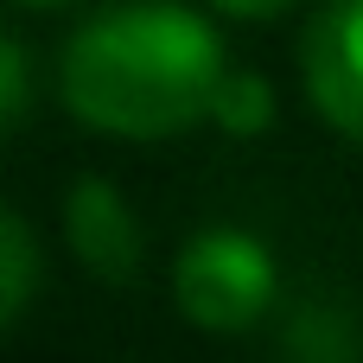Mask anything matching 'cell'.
Returning <instances> with one entry per match:
<instances>
[{"label": "cell", "instance_id": "cell-1", "mask_svg": "<svg viewBox=\"0 0 363 363\" xmlns=\"http://www.w3.org/2000/svg\"><path fill=\"white\" fill-rule=\"evenodd\" d=\"M223 83L217 32L179 0H128L77 26L64 45V102L83 128L166 140L211 115Z\"/></svg>", "mask_w": 363, "mask_h": 363}, {"label": "cell", "instance_id": "cell-2", "mask_svg": "<svg viewBox=\"0 0 363 363\" xmlns=\"http://www.w3.org/2000/svg\"><path fill=\"white\" fill-rule=\"evenodd\" d=\"M172 294L198 332H249L274 300V255L249 230H198L172 268Z\"/></svg>", "mask_w": 363, "mask_h": 363}, {"label": "cell", "instance_id": "cell-3", "mask_svg": "<svg viewBox=\"0 0 363 363\" xmlns=\"http://www.w3.org/2000/svg\"><path fill=\"white\" fill-rule=\"evenodd\" d=\"M300 70L313 89V108L338 128L363 140V0H332L306 38H300Z\"/></svg>", "mask_w": 363, "mask_h": 363}, {"label": "cell", "instance_id": "cell-4", "mask_svg": "<svg viewBox=\"0 0 363 363\" xmlns=\"http://www.w3.org/2000/svg\"><path fill=\"white\" fill-rule=\"evenodd\" d=\"M64 236H70L77 262H83L96 281L121 287V281L140 274V249H147V242H140V223H134L128 198H121L108 179H77V185H70Z\"/></svg>", "mask_w": 363, "mask_h": 363}, {"label": "cell", "instance_id": "cell-5", "mask_svg": "<svg viewBox=\"0 0 363 363\" xmlns=\"http://www.w3.org/2000/svg\"><path fill=\"white\" fill-rule=\"evenodd\" d=\"M32 287H38V255H32V230L19 211L0 217V319L19 325L26 306H32Z\"/></svg>", "mask_w": 363, "mask_h": 363}, {"label": "cell", "instance_id": "cell-6", "mask_svg": "<svg viewBox=\"0 0 363 363\" xmlns=\"http://www.w3.org/2000/svg\"><path fill=\"white\" fill-rule=\"evenodd\" d=\"M211 121H217L223 134L249 140V134H262V128L274 121V89H268L262 77H249V70H223V83H217V96H211Z\"/></svg>", "mask_w": 363, "mask_h": 363}, {"label": "cell", "instance_id": "cell-7", "mask_svg": "<svg viewBox=\"0 0 363 363\" xmlns=\"http://www.w3.org/2000/svg\"><path fill=\"white\" fill-rule=\"evenodd\" d=\"M287 357L300 363H345L351 357V332H345V319H332V313H300L294 319V332H287Z\"/></svg>", "mask_w": 363, "mask_h": 363}, {"label": "cell", "instance_id": "cell-8", "mask_svg": "<svg viewBox=\"0 0 363 363\" xmlns=\"http://www.w3.org/2000/svg\"><path fill=\"white\" fill-rule=\"evenodd\" d=\"M0 89H6V128H19L26 121V89H32V64H26V45L19 38H6L0 45Z\"/></svg>", "mask_w": 363, "mask_h": 363}, {"label": "cell", "instance_id": "cell-9", "mask_svg": "<svg viewBox=\"0 0 363 363\" xmlns=\"http://www.w3.org/2000/svg\"><path fill=\"white\" fill-rule=\"evenodd\" d=\"M211 6H223V13H242V19H262V13H281V6H294V0H211Z\"/></svg>", "mask_w": 363, "mask_h": 363}, {"label": "cell", "instance_id": "cell-10", "mask_svg": "<svg viewBox=\"0 0 363 363\" xmlns=\"http://www.w3.org/2000/svg\"><path fill=\"white\" fill-rule=\"evenodd\" d=\"M38 6H51V0H38Z\"/></svg>", "mask_w": 363, "mask_h": 363}]
</instances>
